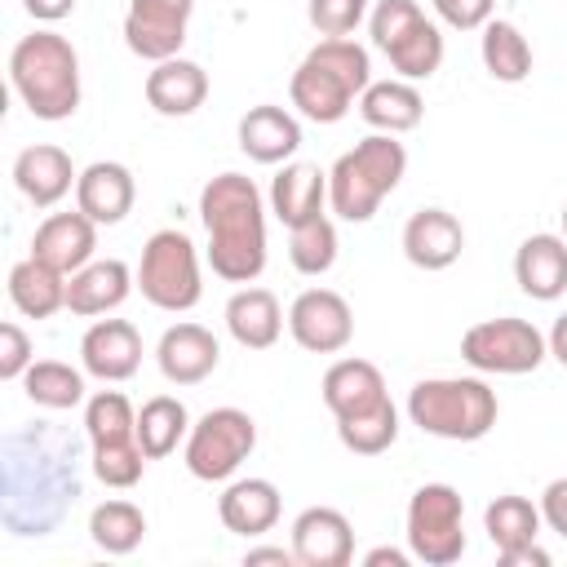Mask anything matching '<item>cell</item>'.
<instances>
[{
  "mask_svg": "<svg viewBox=\"0 0 567 567\" xmlns=\"http://www.w3.org/2000/svg\"><path fill=\"white\" fill-rule=\"evenodd\" d=\"M22 9H27L35 22H62V18L75 9V0H22Z\"/></svg>",
  "mask_w": 567,
  "mask_h": 567,
  "instance_id": "46",
  "label": "cell"
},
{
  "mask_svg": "<svg viewBox=\"0 0 567 567\" xmlns=\"http://www.w3.org/2000/svg\"><path fill=\"white\" fill-rule=\"evenodd\" d=\"M421 4L416 0H377V9L368 13V31H372V44L385 53L399 35H408L416 22H421Z\"/></svg>",
  "mask_w": 567,
  "mask_h": 567,
  "instance_id": "40",
  "label": "cell"
},
{
  "mask_svg": "<svg viewBox=\"0 0 567 567\" xmlns=\"http://www.w3.org/2000/svg\"><path fill=\"white\" fill-rule=\"evenodd\" d=\"M359 115L377 128V133H408L421 124L425 115V102L416 93L412 80H372L363 93H359Z\"/></svg>",
  "mask_w": 567,
  "mask_h": 567,
  "instance_id": "28",
  "label": "cell"
},
{
  "mask_svg": "<svg viewBox=\"0 0 567 567\" xmlns=\"http://www.w3.org/2000/svg\"><path fill=\"white\" fill-rule=\"evenodd\" d=\"M408 549L425 567H452L465 554V501L452 483H421L412 492Z\"/></svg>",
  "mask_w": 567,
  "mask_h": 567,
  "instance_id": "8",
  "label": "cell"
},
{
  "mask_svg": "<svg viewBox=\"0 0 567 567\" xmlns=\"http://www.w3.org/2000/svg\"><path fill=\"white\" fill-rule=\"evenodd\" d=\"M385 58H390V66H394L403 80H430V75L443 66V31H439L430 18H421L408 35H399V40L385 49Z\"/></svg>",
  "mask_w": 567,
  "mask_h": 567,
  "instance_id": "36",
  "label": "cell"
},
{
  "mask_svg": "<svg viewBox=\"0 0 567 567\" xmlns=\"http://www.w3.org/2000/svg\"><path fill=\"white\" fill-rule=\"evenodd\" d=\"M226 328L244 350H270L284 332V310L270 288H239L226 301Z\"/></svg>",
  "mask_w": 567,
  "mask_h": 567,
  "instance_id": "27",
  "label": "cell"
},
{
  "mask_svg": "<svg viewBox=\"0 0 567 567\" xmlns=\"http://www.w3.org/2000/svg\"><path fill=\"white\" fill-rule=\"evenodd\" d=\"M279 487L270 478H235L221 501H217V518L226 523V532L235 536H261L279 523Z\"/></svg>",
  "mask_w": 567,
  "mask_h": 567,
  "instance_id": "26",
  "label": "cell"
},
{
  "mask_svg": "<svg viewBox=\"0 0 567 567\" xmlns=\"http://www.w3.org/2000/svg\"><path fill=\"white\" fill-rule=\"evenodd\" d=\"M288 332L301 350L310 354H337L350 346L354 337V315L350 301L332 288H306L292 306H288Z\"/></svg>",
  "mask_w": 567,
  "mask_h": 567,
  "instance_id": "11",
  "label": "cell"
},
{
  "mask_svg": "<svg viewBox=\"0 0 567 567\" xmlns=\"http://www.w3.org/2000/svg\"><path fill=\"white\" fill-rule=\"evenodd\" d=\"M501 416L496 390L483 377H430L408 390V421L447 443L483 439Z\"/></svg>",
  "mask_w": 567,
  "mask_h": 567,
  "instance_id": "6",
  "label": "cell"
},
{
  "mask_svg": "<svg viewBox=\"0 0 567 567\" xmlns=\"http://www.w3.org/2000/svg\"><path fill=\"white\" fill-rule=\"evenodd\" d=\"M545 341H549V354L567 368V315H558V319H554V328H549V337H545Z\"/></svg>",
  "mask_w": 567,
  "mask_h": 567,
  "instance_id": "49",
  "label": "cell"
},
{
  "mask_svg": "<svg viewBox=\"0 0 567 567\" xmlns=\"http://www.w3.org/2000/svg\"><path fill=\"white\" fill-rule=\"evenodd\" d=\"M208 266L226 284H252L266 270V199L252 177L217 173L199 190Z\"/></svg>",
  "mask_w": 567,
  "mask_h": 567,
  "instance_id": "2",
  "label": "cell"
},
{
  "mask_svg": "<svg viewBox=\"0 0 567 567\" xmlns=\"http://www.w3.org/2000/svg\"><path fill=\"white\" fill-rule=\"evenodd\" d=\"M492 4L496 0H434V13L456 31H478L492 22Z\"/></svg>",
  "mask_w": 567,
  "mask_h": 567,
  "instance_id": "43",
  "label": "cell"
},
{
  "mask_svg": "<svg viewBox=\"0 0 567 567\" xmlns=\"http://www.w3.org/2000/svg\"><path fill=\"white\" fill-rule=\"evenodd\" d=\"M288 257L301 275H328L332 261H337V226L328 213L301 221L288 230Z\"/></svg>",
  "mask_w": 567,
  "mask_h": 567,
  "instance_id": "38",
  "label": "cell"
},
{
  "mask_svg": "<svg viewBox=\"0 0 567 567\" xmlns=\"http://www.w3.org/2000/svg\"><path fill=\"white\" fill-rule=\"evenodd\" d=\"M483 527H487V540L501 549H518V545H532L540 536V505H532L527 496H496L487 509H483Z\"/></svg>",
  "mask_w": 567,
  "mask_h": 567,
  "instance_id": "32",
  "label": "cell"
},
{
  "mask_svg": "<svg viewBox=\"0 0 567 567\" xmlns=\"http://www.w3.org/2000/svg\"><path fill=\"white\" fill-rule=\"evenodd\" d=\"M133 199H137V182H133V173H128L124 164H115V159H93V164L80 173V182H75V208H80L84 217H93L97 226L124 221L128 208H133Z\"/></svg>",
  "mask_w": 567,
  "mask_h": 567,
  "instance_id": "18",
  "label": "cell"
},
{
  "mask_svg": "<svg viewBox=\"0 0 567 567\" xmlns=\"http://www.w3.org/2000/svg\"><path fill=\"white\" fill-rule=\"evenodd\" d=\"M514 284L532 301H558L567 292V239L563 235H527L514 252Z\"/></svg>",
  "mask_w": 567,
  "mask_h": 567,
  "instance_id": "20",
  "label": "cell"
},
{
  "mask_svg": "<svg viewBox=\"0 0 567 567\" xmlns=\"http://www.w3.org/2000/svg\"><path fill=\"white\" fill-rule=\"evenodd\" d=\"M549 354V341L536 323L518 319V315H501V319H483L474 328H465L461 337V359L474 372H496V377H523L536 372Z\"/></svg>",
  "mask_w": 567,
  "mask_h": 567,
  "instance_id": "9",
  "label": "cell"
},
{
  "mask_svg": "<svg viewBox=\"0 0 567 567\" xmlns=\"http://www.w3.org/2000/svg\"><path fill=\"white\" fill-rule=\"evenodd\" d=\"M306 13L319 35H350L368 18V0H310Z\"/></svg>",
  "mask_w": 567,
  "mask_h": 567,
  "instance_id": "41",
  "label": "cell"
},
{
  "mask_svg": "<svg viewBox=\"0 0 567 567\" xmlns=\"http://www.w3.org/2000/svg\"><path fill=\"white\" fill-rule=\"evenodd\" d=\"M292 554L301 567H346L354 558V527L332 505H310L292 518Z\"/></svg>",
  "mask_w": 567,
  "mask_h": 567,
  "instance_id": "13",
  "label": "cell"
},
{
  "mask_svg": "<svg viewBox=\"0 0 567 567\" xmlns=\"http://www.w3.org/2000/svg\"><path fill=\"white\" fill-rule=\"evenodd\" d=\"M93 248H97V221L84 217L80 208L75 213H49L31 239V257L49 261L62 275H75L80 266H89Z\"/></svg>",
  "mask_w": 567,
  "mask_h": 567,
  "instance_id": "15",
  "label": "cell"
},
{
  "mask_svg": "<svg viewBox=\"0 0 567 567\" xmlns=\"http://www.w3.org/2000/svg\"><path fill=\"white\" fill-rule=\"evenodd\" d=\"M190 13H195V0H128V13H124L128 53L146 62L177 58V49L186 44Z\"/></svg>",
  "mask_w": 567,
  "mask_h": 567,
  "instance_id": "12",
  "label": "cell"
},
{
  "mask_svg": "<svg viewBox=\"0 0 567 567\" xmlns=\"http://www.w3.org/2000/svg\"><path fill=\"white\" fill-rule=\"evenodd\" d=\"M31 363H35L31 359V337L18 323H0V377L18 381V377H27Z\"/></svg>",
  "mask_w": 567,
  "mask_h": 567,
  "instance_id": "42",
  "label": "cell"
},
{
  "mask_svg": "<svg viewBox=\"0 0 567 567\" xmlns=\"http://www.w3.org/2000/svg\"><path fill=\"white\" fill-rule=\"evenodd\" d=\"M496 558H501V567H549V554L536 540L532 545H518V549H501Z\"/></svg>",
  "mask_w": 567,
  "mask_h": 567,
  "instance_id": "45",
  "label": "cell"
},
{
  "mask_svg": "<svg viewBox=\"0 0 567 567\" xmlns=\"http://www.w3.org/2000/svg\"><path fill=\"white\" fill-rule=\"evenodd\" d=\"M146 536V514L133 501H102L89 514V540L102 554H133Z\"/></svg>",
  "mask_w": 567,
  "mask_h": 567,
  "instance_id": "33",
  "label": "cell"
},
{
  "mask_svg": "<svg viewBox=\"0 0 567 567\" xmlns=\"http://www.w3.org/2000/svg\"><path fill=\"white\" fill-rule=\"evenodd\" d=\"M297 146H301V124L275 102H261L239 120V151L257 164H284L288 155H297Z\"/></svg>",
  "mask_w": 567,
  "mask_h": 567,
  "instance_id": "25",
  "label": "cell"
},
{
  "mask_svg": "<svg viewBox=\"0 0 567 567\" xmlns=\"http://www.w3.org/2000/svg\"><path fill=\"white\" fill-rule=\"evenodd\" d=\"M22 390H27V399L35 408H49V412H66V408L84 403V377L62 359L31 363L27 377H22Z\"/></svg>",
  "mask_w": 567,
  "mask_h": 567,
  "instance_id": "34",
  "label": "cell"
},
{
  "mask_svg": "<svg viewBox=\"0 0 567 567\" xmlns=\"http://www.w3.org/2000/svg\"><path fill=\"white\" fill-rule=\"evenodd\" d=\"M190 434V412L182 399L173 394H155L137 408V443L146 452V461H159L168 452H177V443Z\"/></svg>",
  "mask_w": 567,
  "mask_h": 567,
  "instance_id": "30",
  "label": "cell"
},
{
  "mask_svg": "<svg viewBox=\"0 0 567 567\" xmlns=\"http://www.w3.org/2000/svg\"><path fill=\"white\" fill-rule=\"evenodd\" d=\"M563 239H567V204H563Z\"/></svg>",
  "mask_w": 567,
  "mask_h": 567,
  "instance_id": "50",
  "label": "cell"
},
{
  "mask_svg": "<svg viewBox=\"0 0 567 567\" xmlns=\"http://www.w3.org/2000/svg\"><path fill=\"white\" fill-rule=\"evenodd\" d=\"M217 359L221 346L204 323H173L155 346V363L173 385H199L204 377H213Z\"/></svg>",
  "mask_w": 567,
  "mask_h": 567,
  "instance_id": "16",
  "label": "cell"
},
{
  "mask_svg": "<svg viewBox=\"0 0 567 567\" xmlns=\"http://www.w3.org/2000/svg\"><path fill=\"white\" fill-rule=\"evenodd\" d=\"M146 470V452L137 439L128 443H106V447H93V474L106 483V487H133Z\"/></svg>",
  "mask_w": 567,
  "mask_h": 567,
  "instance_id": "39",
  "label": "cell"
},
{
  "mask_svg": "<svg viewBox=\"0 0 567 567\" xmlns=\"http://www.w3.org/2000/svg\"><path fill=\"white\" fill-rule=\"evenodd\" d=\"M208 97V71L190 58H164L155 62V71L146 75V102L159 115H195Z\"/></svg>",
  "mask_w": 567,
  "mask_h": 567,
  "instance_id": "24",
  "label": "cell"
},
{
  "mask_svg": "<svg viewBox=\"0 0 567 567\" xmlns=\"http://www.w3.org/2000/svg\"><path fill=\"white\" fill-rule=\"evenodd\" d=\"M465 248V226L447 208H416L403 226V257L416 270H447Z\"/></svg>",
  "mask_w": 567,
  "mask_h": 567,
  "instance_id": "17",
  "label": "cell"
},
{
  "mask_svg": "<svg viewBox=\"0 0 567 567\" xmlns=\"http://www.w3.org/2000/svg\"><path fill=\"white\" fill-rule=\"evenodd\" d=\"M319 390H323V403H328V412L337 421L341 416H359V412H368V408H377V403L390 399L381 368L368 363V359H337L323 372V385Z\"/></svg>",
  "mask_w": 567,
  "mask_h": 567,
  "instance_id": "23",
  "label": "cell"
},
{
  "mask_svg": "<svg viewBox=\"0 0 567 567\" xmlns=\"http://www.w3.org/2000/svg\"><path fill=\"white\" fill-rule=\"evenodd\" d=\"M137 288H142V297H146L155 310H168V315H182V310H190V306L204 297V284H199V252H195V244H190L186 230L168 226V230H155V235L142 244Z\"/></svg>",
  "mask_w": 567,
  "mask_h": 567,
  "instance_id": "7",
  "label": "cell"
},
{
  "mask_svg": "<svg viewBox=\"0 0 567 567\" xmlns=\"http://www.w3.org/2000/svg\"><path fill=\"white\" fill-rule=\"evenodd\" d=\"M478 53H483L487 75L501 80V84H518V80L532 75V44H527V35H523L514 22H505V18H492V22L483 27Z\"/></svg>",
  "mask_w": 567,
  "mask_h": 567,
  "instance_id": "31",
  "label": "cell"
},
{
  "mask_svg": "<svg viewBox=\"0 0 567 567\" xmlns=\"http://www.w3.org/2000/svg\"><path fill=\"white\" fill-rule=\"evenodd\" d=\"M540 523H545L549 532L567 536V478L545 483V492H540Z\"/></svg>",
  "mask_w": 567,
  "mask_h": 567,
  "instance_id": "44",
  "label": "cell"
},
{
  "mask_svg": "<svg viewBox=\"0 0 567 567\" xmlns=\"http://www.w3.org/2000/svg\"><path fill=\"white\" fill-rule=\"evenodd\" d=\"M244 563H248V567H257V563L292 567V563H297V554H292V545H288V549H284V545H257V549H248V554H244Z\"/></svg>",
  "mask_w": 567,
  "mask_h": 567,
  "instance_id": "47",
  "label": "cell"
},
{
  "mask_svg": "<svg viewBox=\"0 0 567 567\" xmlns=\"http://www.w3.org/2000/svg\"><path fill=\"white\" fill-rule=\"evenodd\" d=\"M13 182L18 190L35 204V208H53L75 182L80 173L71 168V155L53 142H40V146H27L18 159H13Z\"/></svg>",
  "mask_w": 567,
  "mask_h": 567,
  "instance_id": "21",
  "label": "cell"
},
{
  "mask_svg": "<svg viewBox=\"0 0 567 567\" xmlns=\"http://www.w3.org/2000/svg\"><path fill=\"white\" fill-rule=\"evenodd\" d=\"M80 363L97 381H128L142 363V332L128 319H97L80 341Z\"/></svg>",
  "mask_w": 567,
  "mask_h": 567,
  "instance_id": "14",
  "label": "cell"
},
{
  "mask_svg": "<svg viewBox=\"0 0 567 567\" xmlns=\"http://www.w3.org/2000/svg\"><path fill=\"white\" fill-rule=\"evenodd\" d=\"M408 558H412V549L403 554V549H394V545H377V549L363 554V567H408Z\"/></svg>",
  "mask_w": 567,
  "mask_h": 567,
  "instance_id": "48",
  "label": "cell"
},
{
  "mask_svg": "<svg viewBox=\"0 0 567 567\" xmlns=\"http://www.w3.org/2000/svg\"><path fill=\"white\" fill-rule=\"evenodd\" d=\"M9 80L35 120H71L80 106V58L58 31L22 35L9 53Z\"/></svg>",
  "mask_w": 567,
  "mask_h": 567,
  "instance_id": "4",
  "label": "cell"
},
{
  "mask_svg": "<svg viewBox=\"0 0 567 567\" xmlns=\"http://www.w3.org/2000/svg\"><path fill=\"white\" fill-rule=\"evenodd\" d=\"M372 84V62H368V49L354 44L350 35H323L306 58L301 66L292 71V84H288V97L292 106L315 120V124H337L346 120V111L354 106V97Z\"/></svg>",
  "mask_w": 567,
  "mask_h": 567,
  "instance_id": "3",
  "label": "cell"
},
{
  "mask_svg": "<svg viewBox=\"0 0 567 567\" xmlns=\"http://www.w3.org/2000/svg\"><path fill=\"white\" fill-rule=\"evenodd\" d=\"M252 447H257V421L239 408H213L190 425L182 456L199 483H221L252 456Z\"/></svg>",
  "mask_w": 567,
  "mask_h": 567,
  "instance_id": "10",
  "label": "cell"
},
{
  "mask_svg": "<svg viewBox=\"0 0 567 567\" xmlns=\"http://www.w3.org/2000/svg\"><path fill=\"white\" fill-rule=\"evenodd\" d=\"M328 204V173L319 164H306V159H292L275 173L270 182V213L292 230L310 217H319Z\"/></svg>",
  "mask_w": 567,
  "mask_h": 567,
  "instance_id": "22",
  "label": "cell"
},
{
  "mask_svg": "<svg viewBox=\"0 0 567 567\" xmlns=\"http://www.w3.org/2000/svg\"><path fill=\"white\" fill-rule=\"evenodd\" d=\"M80 496L75 443L35 425L4 439V527L13 536H49Z\"/></svg>",
  "mask_w": 567,
  "mask_h": 567,
  "instance_id": "1",
  "label": "cell"
},
{
  "mask_svg": "<svg viewBox=\"0 0 567 567\" xmlns=\"http://www.w3.org/2000/svg\"><path fill=\"white\" fill-rule=\"evenodd\" d=\"M133 284H137V275H133L120 257L89 261V266H80L75 275H66V310L80 315V319L106 315V310L124 306V297L133 292Z\"/></svg>",
  "mask_w": 567,
  "mask_h": 567,
  "instance_id": "19",
  "label": "cell"
},
{
  "mask_svg": "<svg viewBox=\"0 0 567 567\" xmlns=\"http://www.w3.org/2000/svg\"><path fill=\"white\" fill-rule=\"evenodd\" d=\"M337 439L354 456H381L399 439V408L385 399V403H377V408H368L359 416H341L337 421Z\"/></svg>",
  "mask_w": 567,
  "mask_h": 567,
  "instance_id": "35",
  "label": "cell"
},
{
  "mask_svg": "<svg viewBox=\"0 0 567 567\" xmlns=\"http://www.w3.org/2000/svg\"><path fill=\"white\" fill-rule=\"evenodd\" d=\"M403 173H408L403 142H394V133H372L328 168V208L354 226L372 221L381 199L403 182Z\"/></svg>",
  "mask_w": 567,
  "mask_h": 567,
  "instance_id": "5",
  "label": "cell"
},
{
  "mask_svg": "<svg viewBox=\"0 0 567 567\" xmlns=\"http://www.w3.org/2000/svg\"><path fill=\"white\" fill-rule=\"evenodd\" d=\"M9 301L27 315V319H49L66 306V275L53 270L40 257H27L9 270Z\"/></svg>",
  "mask_w": 567,
  "mask_h": 567,
  "instance_id": "29",
  "label": "cell"
},
{
  "mask_svg": "<svg viewBox=\"0 0 567 567\" xmlns=\"http://www.w3.org/2000/svg\"><path fill=\"white\" fill-rule=\"evenodd\" d=\"M84 434H89L93 447L137 439V412H133V403L120 390H97L84 403Z\"/></svg>",
  "mask_w": 567,
  "mask_h": 567,
  "instance_id": "37",
  "label": "cell"
}]
</instances>
